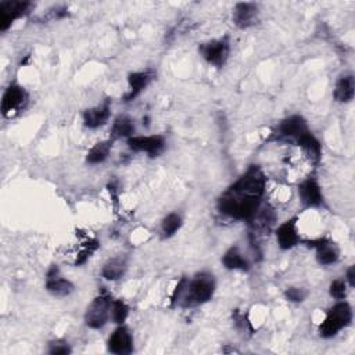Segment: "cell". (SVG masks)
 I'll return each instance as SVG.
<instances>
[{
  "mask_svg": "<svg viewBox=\"0 0 355 355\" xmlns=\"http://www.w3.org/2000/svg\"><path fill=\"white\" fill-rule=\"evenodd\" d=\"M217 282L213 274L199 272L192 279L181 278L171 296V307L181 305L184 308H193L209 303L215 293Z\"/></svg>",
  "mask_w": 355,
  "mask_h": 355,
  "instance_id": "6da1fadb",
  "label": "cell"
},
{
  "mask_svg": "<svg viewBox=\"0 0 355 355\" xmlns=\"http://www.w3.org/2000/svg\"><path fill=\"white\" fill-rule=\"evenodd\" d=\"M261 202L258 199H250L227 191L217 203L218 211L229 218L239 221H251L261 209Z\"/></svg>",
  "mask_w": 355,
  "mask_h": 355,
  "instance_id": "7a4b0ae2",
  "label": "cell"
},
{
  "mask_svg": "<svg viewBox=\"0 0 355 355\" xmlns=\"http://www.w3.org/2000/svg\"><path fill=\"white\" fill-rule=\"evenodd\" d=\"M267 189V176L258 165H250L229 188L236 195L262 200Z\"/></svg>",
  "mask_w": 355,
  "mask_h": 355,
  "instance_id": "3957f363",
  "label": "cell"
},
{
  "mask_svg": "<svg viewBox=\"0 0 355 355\" xmlns=\"http://www.w3.org/2000/svg\"><path fill=\"white\" fill-rule=\"evenodd\" d=\"M351 322L352 308L347 301L340 300L327 311L323 322L319 325V334L323 338H332L344 327L349 326Z\"/></svg>",
  "mask_w": 355,
  "mask_h": 355,
  "instance_id": "277c9868",
  "label": "cell"
},
{
  "mask_svg": "<svg viewBox=\"0 0 355 355\" xmlns=\"http://www.w3.org/2000/svg\"><path fill=\"white\" fill-rule=\"evenodd\" d=\"M111 296L103 290L97 297L89 304L85 312V323L90 329H102L110 319L111 314Z\"/></svg>",
  "mask_w": 355,
  "mask_h": 355,
  "instance_id": "5b68a950",
  "label": "cell"
},
{
  "mask_svg": "<svg viewBox=\"0 0 355 355\" xmlns=\"http://www.w3.org/2000/svg\"><path fill=\"white\" fill-rule=\"evenodd\" d=\"M200 56L211 66L221 68L227 64L231 55V39L229 37H222L209 42H203L199 46Z\"/></svg>",
  "mask_w": 355,
  "mask_h": 355,
  "instance_id": "8992f818",
  "label": "cell"
},
{
  "mask_svg": "<svg viewBox=\"0 0 355 355\" xmlns=\"http://www.w3.org/2000/svg\"><path fill=\"white\" fill-rule=\"evenodd\" d=\"M31 9V2H21V0H6V2H0V31H8L16 20H20L30 15Z\"/></svg>",
  "mask_w": 355,
  "mask_h": 355,
  "instance_id": "52a82bcc",
  "label": "cell"
},
{
  "mask_svg": "<svg viewBox=\"0 0 355 355\" xmlns=\"http://www.w3.org/2000/svg\"><path fill=\"white\" fill-rule=\"evenodd\" d=\"M298 196L304 207L307 209H319L323 206V192L319 185L318 178L309 175L308 178L298 185Z\"/></svg>",
  "mask_w": 355,
  "mask_h": 355,
  "instance_id": "ba28073f",
  "label": "cell"
},
{
  "mask_svg": "<svg viewBox=\"0 0 355 355\" xmlns=\"http://www.w3.org/2000/svg\"><path fill=\"white\" fill-rule=\"evenodd\" d=\"M28 102V93L20 84H10L2 97V114L3 117H12V114L24 108Z\"/></svg>",
  "mask_w": 355,
  "mask_h": 355,
  "instance_id": "9c48e42d",
  "label": "cell"
},
{
  "mask_svg": "<svg viewBox=\"0 0 355 355\" xmlns=\"http://www.w3.org/2000/svg\"><path fill=\"white\" fill-rule=\"evenodd\" d=\"M308 131H309V126L305 118L298 114H294L280 121V124L278 125L276 133H278V139L293 140L296 143Z\"/></svg>",
  "mask_w": 355,
  "mask_h": 355,
  "instance_id": "30bf717a",
  "label": "cell"
},
{
  "mask_svg": "<svg viewBox=\"0 0 355 355\" xmlns=\"http://www.w3.org/2000/svg\"><path fill=\"white\" fill-rule=\"evenodd\" d=\"M126 144L133 151H140L151 157H157L165 148V137L162 135H151V136L135 135L126 140Z\"/></svg>",
  "mask_w": 355,
  "mask_h": 355,
  "instance_id": "8fae6325",
  "label": "cell"
},
{
  "mask_svg": "<svg viewBox=\"0 0 355 355\" xmlns=\"http://www.w3.org/2000/svg\"><path fill=\"white\" fill-rule=\"evenodd\" d=\"M108 351L117 355H128L133 351V336L125 325H119L108 337Z\"/></svg>",
  "mask_w": 355,
  "mask_h": 355,
  "instance_id": "7c38bea8",
  "label": "cell"
},
{
  "mask_svg": "<svg viewBox=\"0 0 355 355\" xmlns=\"http://www.w3.org/2000/svg\"><path fill=\"white\" fill-rule=\"evenodd\" d=\"M74 285L71 280L64 278L57 265L49 268L46 274V290L56 297H67L74 291Z\"/></svg>",
  "mask_w": 355,
  "mask_h": 355,
  "instance_id": "4fadbf2b",
  "label": "cell"
},
{
  "mask_svg": "<svg viewBox=\"0 0 355 355\" xmlns=\"http://www.w3.org/2000/svg\"><path fill=\"white\" fill-rule=\"evenodd\" d=\"M260 17V9L258 5L251 2H242L236 3L233 9V23L240 30H247L254 27L258 23Z\"/></svg>",
  "mask_w": 355,
  "mask_h": 355,
  "instance_id": "5bb4252c",
  "label": "cell"
},
{
  "mask_svg": "<svg viewBox=\"0 0 355 355\" xmlns=\"http://www.w3.org/2000/svg\"><path fill=\"white\" fill-rule=\"evenodd\" d=\"M276 240L280 250H291L300 244L301 238L297 228V218H291L280 224L276 229Z\"/></svg>",
  "mask_w": 355,
  "mask_h": 355,
  "instance_id": "9a60e30c",
  "label": "cell"
},
{
  "mask_svg": "<svg viewBox=\"0 0 355 355\" xmlns=\"http://www.w3.org/2000/svg\"><path fill=\"white\" fill-rule=\"evenodd\" d=\"M155 78V73L151 70H144V71H135L128 75V84H129V90L124 96V102L129 103L133 102Z\"/></svg>",
  "mask_w": 355,
  "mask_h": 355,
  "instance_id": "2e32d148",
  "label": "cell"
},
{
  "mask_svg": "<svg viewBox=\"0 0 355 355\" xmlns=\"http://www.w3.org/2000/svg\"><path fill=\"white\" fill-rule=\"evenodd\" d=\"M308 246L315 249L316 251V261L319 265H332L338 261L340 251L337 246L329 240L327 238H319L316 240L308 242Z\"/></svg>",
  "mask_w": 355,
  "mask_h": 355,
  "instance_id": "e0dca14e",
  "label": "cell"
},
{
  "mask_svg": "<svg viewBox=\"0 0 355 355\" xmlns=\"http://www.w3.org/2000/svg\"><path fill=\"white\" fill-rule=\"evenodd\" d=\"M110 115H111V106H110V102L106 100L104 103L84 111L82 114L84 125L89 129H97L108 121Z\"/></svg>",
  "mask_w": 355,
  "mask_h": 355,
  "instance_id": "ac0fdd59",
  "label": "cell"
},
{
  "mask_svg": "<svg viewBox=\"0 0 355 355\" xmlns=\"http://www.w3.org/2000/svg\"><path fill=\"white\" fill-rule=\"evenodd\" d=\"M355 95V79L352 74L341 75L334 86L333 97L338 103H349Z\"/></svg>",
  "mask_w": 355,
  "mask_h": 355,
  "instance_id": "d6986e66",
  "label": "cell"
},
{
  "mask_svg": "<svg viewBox=\"0 0 355 355\" xmlns=\"http://www.w3.org/2000/svg\"><path fill=\"white\" fill-rule=\"evenodd\" d=\"M128 269V261L124 256H117V257H113L110 258L104 265H103V269H102V275L106 280H110V282H115V280H119L125 272Z\"/></svg>",
  "mask_w": 355,
  "mask_h": 355,
  "instance_id": "ffe728a7",
  "label": "cell"
},
{
  "mask_svg": "<svg viewBox=\"0 0 355 355\" xmlns=\"http://www.w3.org/2000/svg\"><path fill=\"white\" fill-rule=\"evenodd\" d=\"M222 264L229 271H249L250 262L238 246H232L222 257Z\"/></svg>",
  "mask_w": 355,
  "mask_h": 355,
  "instance_id": "44dd1931",
  "label": "cell"
},
{
  "mask_svg": "<svg viewBox=\"0 0 355 355\" xmlns=\"http://www.w3.org/2000/svg\"><path fill=\"white\" fill-rule=\"evenodd\" d=\"M136 132V126L133 119H131L126 115H119L114 119L113 126H111V140H117V139H129L132 136H135Z\"/></svg>",
  "mask_w": 355,
  "mask_h": 355,
  "instance_id": "7402d4cb",
  "label": "cell"
},
{
  "mask_svg": "<svg viewBox=\"0 0 355 355\" xmlns=\"http://www.w3.org/2000/svg\"><path fill=\"white\" fill-rule=\"evenodd\" d=\"M113 142L114 140H103V142H99L96 143L90 150L89 153L86 154V161L89 164H102L104 162L108 155H110V151H111V147H113Z\"/></svg>",
  "mask_w": 355,
  "mask_h": 355,
  "instance_id": "603a6c76",
  "label": "cell"
},
{
  "mask_svg": "<svg viewBox=\"0 0 355 355\" xmlns=\"http://www.w3.org/2000/svg\"><path fill=\"white\" fill-rule=\"evenodd\" d=\"M184 225L182 217L178 213H171L168 214L162 222H161V235L164 239H169L175 236Z\"/></svg>",
  "mask_w": 355,
  "mask_h": 355,
  "instance_id": "cb8c5ba5",
  "label": "cell"
},
{
  "mask_svg": "<svg viewBox=\"0 0 355 355\" xmlns=\"http://www.w3.org/2000/svg\"><path fill=\"white\" fill-rule=\"evenodd\" d=\"M129 315V305L122 300H113L111 304V314L110 318L117 325H124Z\"/></svg>",
  "mask_w": 355,
  "mask_h": 355,
  "instance_id": "d4e9b609",
  "label": "cell"
},
{
  "mask_svg": "<svg viewBox=\"0 0 355 355\" xmlns=\"http://www.w3.org/2000/svg\"><path fill=\"white\" fill-rule=\"evenodd\" d=\"M329 294L336 300H345L347 282L344 279H334L329 286Z\"/></svg>",
  "mask_w": 355,
  "mask_h": 355,
  "instance_id": "484cf974",
  "label": "cell"
},
{
  "mask_svg": "<svg viewBox=\"0 0 355 355\" xmlns=\"http://www.w3.org/2000/svg\"><path fill=\"white\" fill-rule=\"evenodd\" d=\"M233 322H235L236 327L239 329V332H242L243 334H246V333H249L250 336L253 334L254 329H253V326H251V322H250V320L247 319V316H246L244 314H242L239 309H236V311L233 312Z\"/></svg>",
  "mask_w": 355,
  "mask_h": 355,
  "instance_id": "4316f807",
  "label": "cell"
},
{
  "mask_svg": "<svg viewBox=\"0 0 355 355\" xmlns=\"http://www.w3.org/2000/svg\"><path fill=\"white\" fill-rule=\"evenodd\" d=\"M49 354L52 355H67L71 354V347L64 340H53L49 343Z\"/></svg>",
  "mask_w": 355,
  "mask_h": 355,
  "instance_id": "83f0119b",
  "label": "cell"
},
{
  "mask_svg": "<svg viewBox=\"0 0 355 355\" xmlns=\"http://www.w3.org/2000/svg\"><path fill=\"white\" fill-rule=\"evenodd\" d=\"M285 297L290 303H303L307 298V291L301 287H289L285 291Z\"/></svg>",
  "mask_w": 355,
  "mask_h": 355,
  "instance_id": "f1b7e54d",
  "label": "cell"
},
{
  "mask_svg": "<svg viewBox=\"0 0 355 355\" xmlns=\"http://www.w3.org/2000/svg\"><path fill=\"white\" fill-rule=\"evenodd\" d=\"M345 282H347V285L349 286V287H354L355 286V267L354 265H351L348 269H347V274H345V279H344Z\"/></svg>",
  "mask_w": 355,
  "mask_h": 355,
  "instance_id": "f546056e",
  "label": "cell"
}]
</instances>
